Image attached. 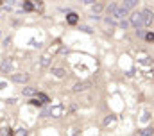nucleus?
I'll return each instance as SVG.
<instances>
[{"label":"nucleus","mask_w":154,"mask_h":136,"mask_svg":"<svg viewBox=\"0 0 154 136\" xmlns=\"http://www.w3.org/2000/svg\"><path fill=\"white\" fill-rule=\"evenodd\" d=\"M108 13H109L111 16H115V18H124V16L127 14V11L122 9L120 4H109V5H108Z\"/></svg>","instance_id":"obj_1"},{"label":"nucleus","mask_w":154,"mask_h":136,"mask_svg":"<svg viewBox=\"0 0 154 136\" xmlns=\"http://www.w3.org/2000/svg\"><path fill=\"white\" fill-rule=\"evenodd\" d=\"M131 23L134 27H143V20H142V13H133L131 14Z\"/></svg>","instance_id":"obj_2"},{"label":"nucleus","mask_w":154,"mask_h":136,"mask_svg":"<svg viewBox=\"0 0 154 136\" xmlns=\"http://www.w3.org/2000/svg\"><path fill=\"white\" fill-rule=\"evenodd\" d=\"M11 81L13 82H27L29 73H14V75H11Z\"/></svg>","instance_id":"obj_3"},{"label":"nucleus","mask_w":154,"mask_h":136,"mask_svg":"<svg viewBox=\"0 0 154 136\" xmlns=\"http://www.w3.org/2000/svg\"><path fill=\"white\" fill-rule=\"evenodd\" d=\"M91 86V82L90 81H82V82H77V84H74V91H84V90H88Z\"/></svg>","instance_id":"obj_4"},{"label":"nucleus","mask_w":154,"mask_h":136,"mask_svg":"<svg viewBox=\"0 0 154 136\" xmlns=\"http://www.w3.org/2000/svg\"><path fill=\"white\" fill-rule=\"evenodd\" d=\"M142 20H143V25H152V13L149 9H145L142 13Z\"/></svg>","instance_id":"obj_5"},{"label":"nucleus","mask_w":154,"mask_h":136,"mask_svg":"<svg viewBox=\"0 0 154 136\" xmlns=\"http://www.w3.org/2000/svg\"><path fill=\"white\" fill-rule=\"evenodd\" d=\"M120 7L125 9V11H129V9H133V7H136V2H134V0H125V2L120 4Z\"/></svg>","instance_id":"obj_6"},{"label":"nucleus","mask_w":154,"mask_h":136,"mask_svg":"<svg viewBox=\"0 0 154 136\" xmlns=\"http://www.w3.org/2000/svg\"><path fill=\"white\" fill-rule=\"evenodd\" d=\"M48 113L50 116H59L63 113V106H56V107H48Z\"/></svg>","instance_id":"obj_7"},{"label":"nucleus","mask_w":154,"mask_h":136,"mask_svg":"<svg viewBox=\"0 0 154 136\" xmlns=\"http://www.w3.org/2000/svg\"><path fill=\"white\" fill-rule=\"evenodd\" d=\"M25 97H32V95H38L36 93V88H23V91H22Z\"/></svg>","instance_id":"obj_8"},{"label":"nucleus","mask_w":154,"mask_h":136,"mask_svg":"<svg viewBox=\"0 0 154 136\" xmlns=\"http://www.w3.org/2000/svg\"><path fill=\"white\" fill-rule=\"evenodd\" d=\"M2 72H4V73H5V72H9V70H11V59H5V61H4V63H2Z\"/></svg>","instance_id":"obj_9"},{"label":"nucleus","mask_w":154,"mask_h":136,"mask_svg":"<svg viewBox=\"0 0 154 136\" xmlns=\"http://www.w3.org/2000/svg\"><path fill=\"white\" fill-rule=\"evenodd\" d=\"M52 73H54L56 77H63V75H65L66 72H65L63 68H54V70H52Z\"/></svg>","instance_id":"obj_10"},{"label":"nucleus","mask_w":154,"mask_h":136,"mask_svg":"<svg viewBox=\"0 0 154 136\" xmlns=\"http://www.w3.org/2000/svg\"><path fill=\"white\" fill-rule=\"evenodd\" d=\"M68 23H72V25L77 23V14L75 13H70V14H68Z\"/></svg>","instance_id":"obj_11"},{"label":"nucleus","mask_w":154,"mask_h":136,"mask_svg":"<svg viewBox=\"0 0 154 136\" xmlns=\"http://www.w3.org/2000/svg\"><path fill=\"white\" fill-rule=\"evenodd\" d=\"M140 134H142V136H152V127H147V129H142V131H140Z\"/></svg>","instance_id":"obj_12"},{"label":"nucleus","mask_w":154,"mask_h":136,"mask_svg":"<svg viewBox=\"0 0 154 136\" xmlns=\"http://www.w3.org/2000/svg\"><path fill=\"white\" fill-rule=\"evenodd\" d=\"M104 9V5L102 4H93V13H100Z\"/></svg>","instance_id":"obj_13"},{"label":"nucleus","mask_w":154,"mask_h":136,"mask_svg":"<svg viewBox=\"0 0 154 136\" xmlns=\"http://www.w3.org/2000/svg\"><path fill=\"white\" fill-rule=\"evenodd\" d=\"M41 66H43V68H45V66H48V54L41 57Z\"/></svg>","instance_id":"obj_14"},{"label":"nucleus","mask_w":154,"mask_h":136,"mask_svg":"<svg viewBox=\"0 0 154 136\" xmlns=\"http://www.w3.org/2000/svg\"><path fill=\"white\" fill-rule=\"evenodd\" d=\"M113 122H115V118H113V116H108V118L104 120V124H106V125H111Z\"/></svg>","instance_id":"obj_15"},{"label":"nucleus","mask_w":154,"mask_h":136,"mask_svg":"<svg viewBox=\"0 0 154 136\" xmlns=\"http://www.w3.org/2000/svg\"><path fill=\"white\" fill-rule=\"evenodd\" d=\"M29 104H32V106H38V107L41 106V102H39L38 99H31V100H29Z\"/></svg>","instance_id":"obj_16"},{"label":"nucleus","mask_w":154,"mask_h":136,"mask_svg":"<svg viewBox=\"0 0 154 136\" xmlns=\"http://www.w3.org/2000/svg\"><path fill=\"white\" fill-rule=\"evenodd\" d=\"M16 136H27V131L22 127V129H18V133H16Z\"/></svg>","instance_id":"obj_17"},{"label":"nucleus","mask_w":154,"mask_h":136,"mask_svg":"<svg viewBox=\"0 0 154 136\" xmlns=\"http://www.w3.org/2000/svg\"><path fill=\"white\" fill-rule=\"evenodd\" d=\"M120 27H122V29H127V27H129V22H124V20H122V22H120Z\"/></svg>","instance_id":"obj_18"},{"label":"nucleus","mask_w":154,"mask_h":136,"mask_svg":"<svg viewBox=\"0 0 154 136\" xmlns=\"http://www.w3.org/2000/svg\"><path fill=\"white\" fill-rule=\"evenodd\" d=\"M48 115H50V113H48V107H45V109L41 111V116H48Z\"/></svg>","instance_id":"obj_19"},{"label":"nucleus","mask_w":154,"mask_h":136,"mask_svg":"<svg viewBox=\"0 0 154 136\" xmlns=\"http://www.w3.org/2000/svg\"><path fill=\"white\" fill-rule=\"evenodd\" d=\"M145 38H147L149 41H152V39H154V34L152 32H147V34H145Z\"/></svg>","instance_id":"obj_20"},{"label":"nucleus","mask_w":154,"mask_h":136,"mask_svg":"<svg viewBox=\"0 0 154 136\" xmlns=\"http://www.w3.org/2000/svg\"><path fill=\"white\" fill-rule=\"evenodd\" d=\"M106 23H109V25H115L116 22L113 20V18H106Z\"/></svg>","instance_id":"obj_21"}]
</instances>
